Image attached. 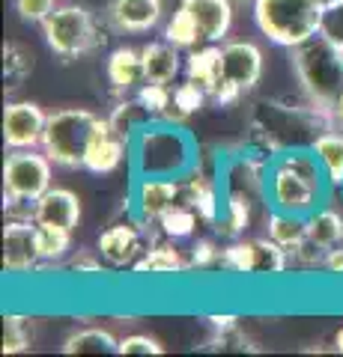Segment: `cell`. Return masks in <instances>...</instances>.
<instances>
[{
    "label": "cell",
    "mask_w": 343,
    "mask_h": 357,
    "mask_svg": "<svg viewBox=\"0 0 343 357\" xmlns=\"http://www.w3.org/2000/svg\"><path fill=\"white\" fill-rule=\"evenodd\" d=\"M98 116L87 107H60L48 114V126L42 134V152L63 167V170H81L87 149H90Z\"/></svg>",
    "instance_id": "5b68a950"
},
{
    "label": "cell",
    "mask_w": 343,
    "mask_h": 357,
    "mask_svg": "<svg viewBox=\"0 0 343 357\" xmlns=\"http://www.w3.org/2000/svg\"><path fill=\"white\" fill-rule=\"evenodd\" d=\"M30 349V325L24 316H3V354H21Z\"/></svg>",
    "instance_id": "e575fe53"
},
{
    "label": "cell",
    "mask_w": 343,
    "mask_h": 357,
    "mask_svg": "<svg viewBox=\"0 0 343 357\" xmlns=\"http://www.w3.org/2000/svg\"><path fill=\"white\" fill-rule=\"evenodd\" d=\"M13 6L24 24H42L57 9V0H13Z\"/></svg>",
    "instance_id": "8d00e7d4"
},
{
    "label": "cell",
    "mask_w": 343,
    "mask_h": 357,
    "mask_svg": "<svg viewBox=\"0 0 343 357\" xmlns=\"http://www.w3.org/2000/svg\"><path fill=\"white\" fill-rule=\"evenodd\" d=\"M206 98L209 93L200 86V84H194V81H185L173 89V107H170V114H168V122H182L188 119L191 114H197L203 105H206Z\"/></svg>",
    "instance_id": "f1b7e54d"
},
{
    "label": "cell",
    "mask_w": 343,
    "mask_h": 357,
    "mask_svg": "<svg viewBox=\"0 0 343 357\" xmlns=\"http://www.w3.org/2000/svg\"><path fill=\"white\" fill-rule=\"evenodd\" d=\"M263 77V51L248 39H230L221 45V81L251 93Z\"/></svg>",
    "instance_id": "9c48e42d"
},
{
    "label": "cell",
    "mask_w": 343,
    "mask_h": 357,
    "mask_svg": "<svg viewBox=\"0 0 343 357\" xmlns=\"http://www.w3.org/2000/svg\"><path fill=\"white\" fill-rule=\"evenodd\" d=\"M265 227H269V238H275L281 248H286V253H293L295 248H302L307 241V218H302V215L272 208Z\"/></svg>",
    "instance_id": "cb8c5ba5"
},
{
    "label": "cell",
    "mask_w": 343,
    "mask_h": 357,
    "mask_svg": "<svg viewBox=\"0 0 343 357\" xmlns=\"http://www.w3.org/2000/svg\"><path fill=\"white\" fill-rule=\"evenodd\" d=\"M54 164L39 149H9L3 161V203H36L51 188Z\"/></svg>",
    "instance_id": "52a82bcc"
},
{
    "label": "cell",
    "mask_w": 343,
    "mask_h": 357,
    "mask_svg": "<svg viewBox=\"0 0 343 357\" xmlns=\"http://www.w3.org/2000/svg\"><path fill=\"white\" fill-rule=\"evenodd\" d=\"M33 69V54L24 48L21 42H6L3 45V75H6V86L15 89L21 86V81L30 75Z\"/></svg>",
    "instance_id": "4dcf8cb0"
},
{
    "label": "cell",
    "mask_w": 343,
    "mask_h": 357,
    "mask_svg": "<svg viewBox=\"0 0 343 357\" xmlns=\"http://www.w3.org/2000/svg\"><path fill=\"white\" fill-rule=\"evenodd\" d=\"M203 42H224L233 27V0H182Z\"/></svg>",
    "instance_id": "5bb4252c"
},
{
    "label": "cell",
    "mask_w": 343,
    "mask_h": 357,
    "mask_svg": "<svg viewBox=\"0 0 343 357\" xmlns=\"http://www.w3.org/2000/svg\"><path fill=\"white\" fill-rule=\"evenodd\" d=\"M335 349H337V351H343V328L337 331V337H335Z\"/></svg>",
    "instance_id": "ee69618b"
},
{
    "label": "cell",
    "mask_w": 343,
    "mask_h": 357,
    "mask_svg": "<svg viewBox=\"0 0 343 357\" xmlns=\"http://www.w3.org/2000/svg\"><path fill=\"white\" fill-rule=\"evenodd\" d=\"M164 39H168L170 45H176V48H185V51L197 48V42H203V39H200V33H197V27H194L191 15H188L182 6L170 15L168 27H164Z\"/></svg>",
    "instance_id": "d6a6232c"
},
{
    "label": "cell",
    "mask_w": 343,
    "mask_h": 357,
    "mask_svg": "<svg viewBox=\"0 0 343 357\" xmlns=\"http://www.w3.org/2000/svg\"><path fill=\"white\" fill-rule=\"evenodd\" d=\"M328 116H331V126H340L343 128V96L337 98V105L328 110Z\"/></svg>",
    "instance_id": "7bdbcfd3"
},
{
    "label": "cell",
    "mask_w": 343,
    "mask_h": 357,
    "mask_svg": "<svg viewBox=\"0 0 343 357\" xmlns=\"http://www.w3.org/2000/svg\"><path fill=\"white\" fill-rule=\"evenodd\" d=\"M307 241H314L316 248H323L326 253L331 248L343 244V218L335 208H316L307 218Z\"/></svg>",
    "instance_id": "d4e9b609"
},
{
    "label": "cell",
    "mask_w": 343,
    "mask_h": 357,
    "mask_svg": "<svg viewBox=\"0 0 343 357\" xmlns=\"http://www.w3.org/2000/svg\"><path fill=\"white\" fill-rule=\"evenodd\" d=\"M105 75L110 86H114L117 96H126L131 89H138L147 77H143V60H140V48H129V45H119V48L110 51Z\"/></svg>",
    "instance_id": "e0dca14e"
},
{
    "label": "cell",
    "mask_w": 343,
    "mask_h": 357,
    "mask_svg": "<svg viewBox=\"0 0 343 357\" xmlns=\"http://www.w3.org/2000/svg\"><path fill=\"white\" fill-rule=\"evenodd\" d=\"M117 354H164V345L152 337H143V333H131V337L119 340Z\"/></svg>",
    "instance_id": "74e56055"
},
{
    "label": "cell",
    "mask_w": 343,
    "mask_h": 357,
    "mask_svg": "<svg viewBox=\"0 0 343 357\" xmlns=\"http://www.w3.org/2000/svg\"><path fill=\"white\" fill-rule=\"evenodd\" d=\"M319 3V9H326V6H335V3H340V0H316Z\"/></svg>",
    "instance_id": "f6af8a7d"
},
{
    "label": "cell",
    "mask_w": 343,
    "mask_h": 357,
    "mask_svg": "<svg viewBox=\"0 0 343 357\" xmlns=\"http://www.w3.org/2000/svg\"><path fill=\"white\" fill-rule=\"evenodd\" d=\"M319 36L343 51V0L323 9V15H319Z\"/></svg>",
    "instance_id": "d590c367"
},
{
    "label": "cell",
    "mask_w": 343,
    "mask_h": 357,
    "mask_svg": "<svg viewBox=\"0 0 343 357\" xmlns=\"http://www.w3.org/2000/svg\"><path fill=\"white\" fill-rule=\"evenodd\" d=\"M129 146H131V140L123 137V134L110 126V119L98 116L93 140H90V149H87V158H84V170H90L96 176L114 173L117 167L123 164Z\"/></svg>",
    "instance_id": "4fadbf2b"
},
{
    "label": "cell",
    "mask_w": 343,
    "mask_h": 357,
    "mask_svg": "<svg viewBox=\"0 0 343 357\" xmlns=\"http://www.w3.org/2000/svg\"><path fill=\"white\" fill-rule=\"evenodd\" d=\"M314 155L323 164V170L328 176V185H340L343 188V128L340 126H328L319 137L311 143Z\"/></svg>",
    "instance_id": "7402d4cb"
},
{
    "label": "cell",
    "mask_w": 343,
    "mask_h": 357,
    "mask_svg": "<svg viewBox=\"0 0 343 357\" xmlns=\"http://www.w3.org/2000/svg\"><path fill=\"white\" fill-rule=\"evenodd\" d=\"M33 218H9L3 227V268L9 274H27L39 268V238Z\"/></svg>",
    "instance_id": "ba28073f"
},
{
    "label": "cell",
    "mask_w": 343,
    "mask_h": 357,
    "mask_svg": "<svg viewBox=\"0 0 343 357\" xmlns=\"http://www.w3.org/2000/svg\"><path fill=\"white\" fill-rule=\"evenodd\" d=\"M42 36L48 48L63 60H78L98 51L105 45V33L98 27L96 15L78 3H57V9L42 21Z\"/></svg>",
    "instance_id": "8992f818"
},
{
    "label": "cell",
    "mask_w": 343,
    "mask_h": 357,
    "mask_svg": "<svg viewBox=\"0 0 343 357\" xmlns=\"http://www.w3.org/2000/svg\"><path fill=\"white\" fill-rule=\"evenodd\" d=\"M135 170L140 176H170L185 178L197 167L191 137L170 126H143L131 140Z\"/></svg>",
    "instance_id": "3957f363"
},
{
    "label": "cell",
    "mask_w": 343,
    "mask_h": 357,
    "mask_svg": "<svg viewBox=\"0 0 343 357\" xmlns=\"http://www.w3.org/2000/svg\"><path fill=\"white\" fill-rule=\"evenodd\" d=\"M33 220L42 227H63L75 229L81 220V199L69 188H48L36 203H33Z\"/></svg>",
    "instance_id": "9a60e30c"
},
{
    "label": "cell",
    "mask_w": 343,
    "mask_h": 357,
    "mask_svg": "<svg viewBox=\"0 0 343 357\" xmlns=\"http://www.w3.org/2000/svg\"><path fill=\"white\" fill-rule=\"evenodd\" d=\"M316 0H254V24L269 42L281 48H295L319 33Z\"/></svg>",
    "instance_id": "277c9868"
},
{
    "label": "cell",
    "mask_w": 343,
    "mask_h": 357,
    "mask_svg": "<svg viewBox=\"0 0 343 357\" xmlns=\"http://www.w3.org/2000/svg\"><path fill=\"white\" fill-rule=\"evenodd\" d=\"M140 60H143V77L152 84H173L185 66L180 57V48L164 42H149L140 48Z\"/></svg>",
    "instance_id": "ac0fdd59"
},
{
    "label": "cell",
    "mask_w": 343,
    "mask_h": 357,
    "mask_svg": "<svg viewBox=\"0 0 343 357\" xmlns=\"http://www.w3.org/2000/svg\"><path fill=\"white\" fill-rule=\"evenodd\" d=\"M36 238H39V253L42 262H60L66 253L72 250V229L63 227H42L36 223Z\"/></svg>",
    "instance_id": "f546056e"
},
{
    "label": "cell",
    "mask_w": 343,
    "mask_h": 357,
    "mask_svg": "<svg viewBox=\"0 0 343 357\" xmlns=\"http://www.w3.org/2000/svg\"><path fill=\"white\" fill-rule=\"evenodd\" d=\"M188 262H191V268H209L221 262V248L212 241V238H197L191 244V256H188Z\"/></svg>",
    "instance_id": "f35d334b"
},
{
    "label": "cell",
    "mask_w": 343,
    "mask_h": 357,
    "mask_svg": "<svg viewBox=\"0 0 343 357\" xmlns=\"http://www.w3.org/2000/svg\"><path fill=\"white\" fill-rule=\"evenodd\" d=\"M290 60L305 98L328 114L343 96V51L316 33L314 39L290 48Z\"/></svg>",
    "instance_id": "7a4b0ae2"
},
{
    "label": "cell",
    "mask_w": 343,
    "mask_h": 357,
    "mask_svg": "<svg viewBox=\"0 0 343 357\" xmlns=\"http://www.w3.org/2000/svg\"><path fill=\"white\" fill-rule=\"evenodd\" d=\"M323 268H326L328 274H343V244H337V248H331V250L326 253Z\"/></svg>",
    "instance_id": "60d3db41"
},
{
    "label": "cell",
    "mask_w": 343,
    "mask_h": 357,
    "mask_svg": "<svg viewBox=\"0 0 343 357\" xmlns=\"http://www.w3.org/2000/svg\"><path fill=\"white\" fill-rule=\"evenodd\" d=\"M182 203L191 206L203 223H215L221 218V197H218V185L215 178H209L194 167L182 182Z\"/></svg>",
    "instance_id": "d6986e66"
},
{
    "label": "cell",
    "mask_w": 343,
    "mask_h": 357,
    "mask_svg": "<svg viewBox=\"0 0 343 357\" xmlns=\"http://www.w3.org/2000/svg\"><path fill=\"white\" fill-rule=\"evenodd\" d=\"M108 119H110V126L123 134V137L135 140L138 131L149 122V114H147V107H143L138 102V96H135V98H119V102L114 105V110H110Z\"/></svg>",
    "instance_id": "4316f807"
},
{
    "label": "cell",
    "mask_w": 343,
    "mask_h": 357,
    "mask_svg": "<svg viewBox=\"0 0 343 357\" xmlns=\"http://www.w3.org/2000/svg\"><path fill=\"white\" fill-rule=\"evenodd\" d=\"M48 126V114L33 102H9L3 110L6 149H39Z\"/></svg>",
    "instance_id": "30bf717a"
},
{
    "label": "cell",
    "mask_w": 343,
    "mask_h": 357,
    "mask_svg": "<svg viewBox=\"0 0 343 357\" xmlns=\"http://www.w3.org/2000/svg\"><path fill=\"white\" fill-rule=\"evenodd\" d=\"M328 176L311 146L284 149L272 158L265 176V199L272 208L311 218L326 199Z\"/></svg>",
    "instance_id": "6da1fadb"
},
{
    "label": "cell",
    "mask_w": 343,
    "mask_h": 357,
    "mask_svg": "<svg viewBox=\"0 0 343 357\" xmlns=\"http://www.w3.org/2000/svg\"><path fill=\"white\" fill-rule=\"evenodd\" d=\"M176 203H182V178L170 176H140L138 191H135V208L138 220L159 223L164 211H170Z\"/></svg>",
    "instance_id": "8fae6325"
},
{
    "label": "cell",
    "mask_w": 343,
    "mask_h": 357,
    "mask_svg": "<svg viewBox=\"0 0 343 357\" xmlns=\"http://www.w3.org/2000/svg\"><path fill=\"white\" fill-rule=\"evenodd\" d=\"M140 227H143V220L108 227L102 236H98V253H102V259L114 268H135V262L147 253V248H143L147 229H140Z\"/></svg>",
    "instance_id": "7c38bea8"
},
{
    "label": "cell",
    "mask_w": 343,
    "mask_h": 357,
    "mask_svg": "<svg viewBox=\"0 0 343 357\" xmlns=\"http://www.w3.org/2000/svg\"><path fill=\"white\" fill-rule=\"evenodd\" d=\"M138 102L147 107V114L149 116H164L168 119L170 114V107H173V89L170 84H152V81H143L138 86Z\"/></svg>",
    "instance_id": "1f68e13d"
},
{
    "label": "cell",
    "mask_w": 343,
    "mask_h": 357,
    "mask_svg": "<svg viewBox=\"0 0 343 357\" xmlns=\"http://www.w3.org/2000/svg\"><path fill=\"white\" fill-rule=\"evenodd\" d=\"M105 15L119 33H147L161 21L164 6L161 0H110Z\"/></svg>",
    "instance_id": "2e32d148"
},
{
    "label": "cell",
    "mask_w": 343,
    "mask_h": 357,
    "mask_svg": "<svg viewBox=\"0 0 343 357\" xmlns=\"http://www.w3.org/2000/svg\"><path fill=\"white\" fill-rule=\"evenodd\" d=\"M119 340H114V333H108L102 328H84L75 331L72 337H66L63 354H110L117 351Z\"/></svg>",
    "instance_id": "484cf974"
},
{
    "label": "cell",
    "mask_w": 343,
    "mask_h": 357,
    "mask_svg": "<svg viewBox=\"0 0 343 357\" xmlns=\"http://www.w3.org/2000/svg\"><path fill=\"white\" fill-rule=\"evenodd\" d=\"M185 77L194 84H200L209 98H212L215 86L221 81V48L215 42L203 45V48H191L185 57Z\"/></svg>",
    "instance_id": "44dd1931"
},
{
    "label": "cell",
    "mask_w": 343,
    "mask_h": 357,
    "mask_svg": "<svg viewBox=\"0 0 343 357\" xmlns=\"http://www.w3.org/2000/svg\"><path fill=\"white\" fill-rule=\"evenodd\" d=\"M191 268V262L173 248V244H149L147 253L135 262V274H182Z\"/></svg>",
    "instance_id": "603a6c76"
},
{
    "label": "cell",
    "mask_w": 343,
    "mask_h": 357,
    "mask_svg": "<svg viewBox=\"0 0 343 357\" xmlns=\"http://www.w3.org/2000/svg\"><path fill=\"white\" fill-rule=\"evenodd\" d=\"M233 3H248V0H233Z\"/></svg>",
    "instance_id": "bcb514c9"
},
{
    "label": "cell",
    "mask_w": 343,
    "mask_h": 357,
    "mask_svg": "<svg viewBox=\"0 0 343 357\" xmlns=\"http://www.w3.org/2000/svg\"><path fill=\"white\" fill-rule=\"evenodd\" d=\"M221 265L233 274H254V238H236L221 250Z\"/></svg>",
    "instance_id": "836d02e7"
},
{
    "label": "cell",
    "mask_w": 343,
    "mask_h": 357,
    "mask_svg": "<svg viewBox=\"0 0 343 357\" xmlns=\"http://www.w3.org/2000/svg\"><path fill=\"white\" fill-rule=\"evenodd\" d=\"M209 321H212V328L218 333H227V331H236L239 328V319L236 316H209Z\"/></svg>",
    "instance_id": "b9f144b4"
},
{
    "label": "cell",
    "mask_w": 343,
    "mask_h": 357,
    "mask_svg": "<svg viewBox=\"0 0 343 357\" xmlns=\"http://www.w3.org/2000/svg\"><path fill=\"white\" fill-rule=\"evenodd\" d=\"M69 271L72 274H98L102 271V262L96 259V253L90 250H78V256L69 262Z\"/></svg>",
    "instance_id": "ab89813d"
},
{
    "label": "cell",
    "mask_w": 343,
    "mask_h": 357,
    "mask_svg": "<svg viewBox=\"0 0 343 357\" xmlns=\"http://www.w3.org/2000/svg\"><path fill=\"white\" fill-rule=\"evenodd\" d=\"M254 203H257V197H251L245 191H227L224 215L212 223L215 236L230 238V241L245 236V229L251 227V218H254Z\"/></svg>",
    "instance_id": "ffe728a7"
},
{
    "label": "cell",
    "mask_w": 343,
    "mask_h": 357,
    "mask_svg": "<svg viewBox=\"0 0 343 357\" xmlns=\"http://www.w3.org/2000/svg\"><path fill=\"white\" fill-rule=\"evenodd\" d=\"M197 223H200V215L188 206V203H176L170 211H164V218L159 220V229L164 238H191Z\"/></svg>",
    "instance_id": "83f0119b"
}]
</instances>
